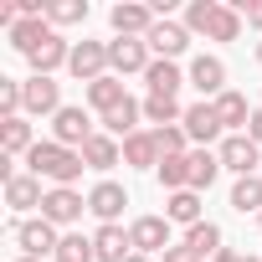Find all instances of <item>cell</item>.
<instances>
[{"mask_svg": "<svg viewBox=\"0 0 262 262\" xmlns=\"http://www.w3.org/2000/svg\"><path fill=\"white\" fill-rule=\"evenodd\" d=\"M190 88H195L206 103H216V98L226 93V62H221V57H211V52L190 57Z\"/></svg>", "mask_w": 262, "mask_h": 262, "instance_id": "11", "label": "cell"}, {"mask_svg": "<svg viewBox=\"0 0 262 262\" xmlns=\"http://www.w3.org/2000/svg\"><path fill=\"white\" fill-rule=\"evenodd\" d=\"M123 206H128V190H123L118 180H98V185L88 190V211H93L103 226H113V221L123 216Z\"/></svg>", "mask_w": 262, "mask_h": 262, "instance_id": "14", "label": "cell"}, {"mask_svg": "<svg viewBox=\"0 0 262 262\" xmlns=\"http://www.w3.org/2000/svg\"><path fill=\"white\" fill-rule=\"evenodd\" d=\"M252 113H257V108H247V93H236V88H226V93L216 98V118H221L226 134H242V123H252Z\"/></svg>", "mask_w": 262, "mask_h": 262, "instance_id": "23", "label": "cell"}, {"mask_svg": "<svg viewBox=\"0 0 262 262\" xmlns=\"http://www.w3.org/2000/svg\"><path fill=\"white\" fill-rule=\"evenodd\" d=\"M252 57H257V62H262V41H257V52H252Z\"/></svg>", "mask_w": 262, "mask_h": 262, "instance_id": "40", "label": "cell"}, {"mask_svg": "<svg viewBox=\"0 0 262 262\" xmlns=\"http://www.w3.org/2000/svg\"><path fill=\"white\" fill-rule=\"evenodd\" d=\"M41 201H47V190H41V180H36L31 170L6 185V206H11V211H31V206H41Z\"/></svg>", "mask_w": 262, "mask_h": 262, "instance_id": "27", "label": "cell"}, {"mask_svg": "<svg viewBox=\"0 0 262 262\" xmlns=\"http://www.w3.org/2000/svg\"><path fill=\"white\" fill-rule=\"evenodd\" d=\"M26 113L57 118V113H62V82H52V77H26Z\"/></svg>", "mask_w": 262, "mask_h": 262, "instance_id": "16", "label": "cell"}, {"mask_svg": "<svg viewBox=\"0 0 262 262\" xmlns=\"http://www.w3.org/2000/svg\"><path fill=\"white\" fill-rule=\"evenodd\" d=\"M139 118H144V103L139 98H123L113 113H103L98 123H103V134H113V139H134L139 134Z\"/></svg>", "mask_w": 262, "mask_h": 262, "instance_id": "17", "label": "cell"}, {"mask_svg": "<svg viewBox=\"0 0 262 262\" xmlns=\"http://www.w3.org/2000/svg\"><path fill=\"white\" fill-rule=\"evenodd\" d=\"M123 165H134V170H160V139H155V128H139L134 139H123Z\"/></svg>", "mask_w": 262, "mask_h": 262, "instance_id": "22", "label": "cell"}, {"mask_svg": "<svg viewBox=\"0 0 262 262\" xmlns=\"http://www.w3.org/2000/svg\"><path fill=\"white\" fill-rule=\"evenodd\" d=\"M160 262H201V257H195V252H190L185 242H175V247H170V252H165Z\"/></svg>", "mask_w": 262, "mask_h": 262, "instance_id": "37", "label": "cell"}, {"mask_svg": "<svg viewBox=\"0 0 262 262\" xmlns=\"http://www.w3.org/2000/svg\"><path fill=\"white\" fill-rule=\"evenodd\" d=\"M257 221H262V216H257Z\"/></svg>", "mask_w": 262, "mask_h": 262, "instance_id": "43", "label": "cell"}, {"mask_svg": "<svg viewBox=\"0 0 262 262\" xmlns=\"http://www.w3.org/2000/svg\"><path fill=\"white\" fill-rule=\"evenodd\" d=\"M82 211H88V195H77L72 185H52L41 201V216L52 226H72V221H82Z\"/></svg>", "mask_w": 262, "mask_h": 262, "instance_id": "12", "label": "cell"}, {"mask_svg": "<svg viewBox=\"0 0 262 262\" xmlns=\"http://www.w3.org/2000/svg\"><path fill=\"white\" fill-rule=\"evenodd\" d=\"M52 31H57V26H52L47 16H31V21H16V26L6 31V41H11V47H16L21 57H31V52H36V47H41V41H47Z\"/></svg>", "mask_w": 262, "mask_h": 262, "instance_id": "21", "label": "cell"}, {"mask_svg": "<svg viewBox=\"0 0 262 262\" xmlns=\"http://www.w3.org/2000/svg\"><path fill=\"white\" fill-rule=\"evenodd\" d=\"M93 134H98V128H93L88 108H77V103H62V113L52 118V139H57V144H67V149H82Z\"/></svg>", "mask_w": 262, "mask_h": 262, "instance_id": "6", "label": "cell"}, {"mask_svg": "<svg viewBox=\"0 0 262 262\" xmlns=\"http://www.w3.org/2000/svg\"><path fill=\"white\" fill-rule=\"evenodd\" d=\"M216 175H221V155L216 149H190V190H211L216 185Z\"/></svg>", "mask_w": 262, "mask_h": 262, "instance_id": "28", "label": "cell"}, {"mask_svg": "<svg viewBox=\"0 0 262 262\" xmlns=\"http://www.w3.org/2000/svg\"><path fill=\"white\" fill-rule=\"evenodd\" d=\"M26 62H31V77H52L57 67H67V62H72V41H67L62 31H52V36H47Z\"/></svg>", "mask_w": 262, "mask_h": 262, "instance_id": "15", "label": "cell"}, {"mask_svg": "<svg viewBox=\"0 0 262 262\" xmlns=\"http://www.w3.org/2000/svg\"><path fill=\"white\" fill-rule=\"evenodd\" d=\"M11 236H16V247H21V257H52L57 262V247H62V236H57V226L47 221V216H31V221H16L11 226Z\"/></svg>", "mask_w": 262, "mask_h": 262, "instance_id": "3", "label": "cell"}, {"mask_svg": "<svg viewBox=\"0 0 262 262\" xmlns=\"http://www.w3.org/2000/svg\"><path fill=\"white\" fill-rule=\"evenodd\" d=\"M93 252H98V262H128V257H134V242H128V231L113 221V226L93 231Z\"/></svg>", "mask_w": 262, "mask_h": 262, "instance_id": "18", "label": "cell"}, {"mask_svg": "<svg viewBox=\"0 0 262 262\" xmlns=\"http://www.w3.org/2000/svg\"><path fill=\"white\" fill-rule=\"evenodd\" d=\"M165 221L170 226H195V221H206L201 216V190H175V195H165Z\"/></svg>", "mask_w": 262, "mask_h": 262, "instance_id": "24", "label": "cell"}, {"mask_svg": "<svg viewBox=\"0 0 262 262\" xmlns=\"http://www.w3.org/2000/svg\"><path fill=\"white\" fill-rule=\"evenodd\" d=\"M144 82H149V98H175L185 82H190V72H180V62H149V72H144Z\"/></svg>", "mask_w": 262, "mask_h": 262, "instance_id": "19", "label": "cell"}, {"mask_svg": "<svg viewBox=\"0 0 262 262\" xmlns=\"http://www.w3.org/2000/svg\"><path fill=\"white\" fill-rule=\"evenodd\" d=\"M128 262H149V257H128Z\"/></svg>", "mask_w": 262, "mask_h": 262, "instance_id": "41", "label": "cell"}, {"mask_svg": "<svg viewBox=\"0 0 262 262\" xmlns=\"http://www.w3.org/2000/svg\"><path fill=\"white\" fill-rule=\"evenodd\" d=\"M231 211H252V216H262V175H242L236 185H231Z\"/></svg>", "mask_w": 262, "mask_h": 262, "instance_id": "31", "label": "cell"}, {"mask_svg": "<svg viewBox=\"0 0 262 262\" xmlns=\"http://www.w3.org/2000/svg\"><path fill=\"white\" fill-rule=\"evenodd\" d=\"M211 262H262V257H247V252H236V247H221Z\"/></svg>", "mask_w": 262, "mask_h": 262, "instance_id": "38", "label": "cell"}, {"mask_svg": "<svg viewBox=\"0 0 262 262\" xmlns=\"http://www.w3.org/2000/svg\"><path fill=\"white\" fill-rule=\"evenodd\" d=\"M247 139L262 149V108H257V113H252V123H247Z\"/></svg>", "mask_w": 262, "mask_h": 262, "instance_id": "39", "label": "cell"}, {"mask_svg": "<svg viewBox=\"0 0 262 262\" xmlns=\"http://www.w3.org/2000/svg\"><path fill=\"white\" fill-rule=\"evenodd\" d=\"M144 118L155 128H170V123H185V108L180 98H144Z\"/></svg>", "mask_w": 262, "mask_h": 262, "instance_id": "32", "label": "cell"}, {"mask_svg": "<svg viewBox=\"0 0 262 262\" xmlns=\"http://www.w3.org/2000/svg\"><path fill=\"white\" fill-rule=\"evenodd\" d=\"M155 21H160V11L155 6H134V0H118V6L108 11V26L118 36H128V41H144L155 31Z\"/></svg>", "mask_w": 262, "mask_h": 262, "instance_id": "5", "label": "cell"}, {"mask_svg": "<svg viewBox=\"0 0 262 262\" xmlns=\"http://www.w3.org/2000/svg\"><path fill=\"white\" fill-rule=\"evenodd\" d=\"M231 6L242 11V21H247V26H257V31H262V0H231Z\"/></svg>", "mask_w": 262, "mask_h": 262, "instance_id": "36", "label": "cell"}, {"mask_svg": "<svg viewBox=\"0 0 262 262\" xmlns=\"http://www.w3.org/2000/svg\"><path fill=\"white\" fill-rule=\"evenodd\" d=\"M118 160H123V144H118L113 134H93V139L82 144V165H88V170H113Z\"/></svg>", "mask_w": 262, "mask_h": 262, "instance_id": "26", "label": "cell"}, {"mask_svg": "<svg viewBox=\"0 0 262 262\" xmlns=\"http://www.w3.org/2000/svg\"><path fill=\"white\" fill-rule=\"evenodd\" d=\"M155 139H160V160H165V155H190V134H185V123L155 128Z\"/></svg>", "mask_w": 262, "mask_h": 262, "instance_id": "35", "label": "cell"}, {"mask_svg": "<svg viewBox=\"0 0 262 262\" xmlns=\"http://www.w3.org/2000/svg\"><path fill=\"white\" fill-rule=\"evenodd\" d=\"M144 41H149V52H155L160 62H175V57L190 52V31H185V21H170V16H160L155 31H149Z\"/></svg>", "mask_w": 262, "mask_h": 262, "instance_id": "7", "label": "cell"}, {"mask_svg": "<svg viewBox=\"0 0 262 262\" xmlns=\"http://www.w3.org/2000/svg\"><path fill=\"white\" fill-rule=\"evenodd\" d=\"M149 62H155L149 41H128V36L108 41V72H113V77H128V72H149Z\"/></svg>", "mask_w": 262, "mask_h": 262, "instance_id": "10", "label": "cell"}, {"mask_svg": "<svg viewBox=\"0 0 262 262\" xmlns=\"http://www.w3.org/2000/svg\"><path fill=\"white\" fill-rule=\"evenodd\" d=\"M216 155H221V170H231L236 180H242V175H257V165H262V149H257L247 134H226V139L216 144Z\"/></svg>", "mask_w": 262, "mask_h": 262, "instance_id": "9", "label": "cell"}, {"mask_svg": "<svg viewBox=\"0 0 262 262\" xmlns=\"http://www.w3.org/2000/svg\"><path fill=\"white\" fill-rule=\"evenodd\" d=\"M31 149H36V134H31L26 113H21V118H0V155L21 160V155H31Z\"/></svg>", "mask_w": 262, "mask_h": 262, "instance_id": "20", "label": "cell"}, {"mask_svg": "<svg viewBox=\"0 0 262 262\" xmlns=\"http://www.w3.org/2000/svg\"><path fill=\"white\" fill-rule=\"evenodd\" d=\"M57 262H98V252H93V236H82V231H67V236H62V247H57Z\"/></svg>", "mask_w": 262, "mask_h": 262, "instance_id": "34", "label": "cell"}, {"mask_svg": "<svg viewBox=\"0 0 262 262\" xmlns=\"http://www.w3.org/2000/svg\"><path fill=\"white\" fill-rule=\"evenodd\" d=\"M185 31L206 41H236L242 36V11L226 0H190L185 6Z\"/></svg>", "mask_w": 262, "mask_h": 262, "instance_id": "1", "label": "cell"}, {"mask_svg": "<svg viewBox=\"0 0 262 262\" xmlns=\"http://www.w3.org/2000/svg\"><path fill=\"white\" fill-rule=\"evenodd\" d=\"M185 247H190V252L206 262V257H216L226 242H221V226H216V221H195V226L185 231Z\"/></svg>", "mask_w": 262, "mask_h": 262, "instance_id": "29", "label": "cell"}, {"mask_svg": "<svg viewBox=\"0 0 262 262\" xmlns=\"http://www.w3.org/2000/svg\"><path fill=\"white\" fill-rule=\"evenodd\" d=\"M47 21L62 31V26H82L88 21V0H47Z\"/></svg>", "mask_w": 262, "mask_h": 262, "instance_id": "33", "label": "cell"}, {"mask_svg": "<svg viewBox=\"0 0 262 262\" xmlns=\"http://www.w3.org/2000/svg\"><path fill=\"white\" fill-rule=\"evenodd\" d=\"M26 165H31V175L36 180H52V185H72L88 165H82V149H67V144H57V139H36V149L26 155Z\"/></svg>", "mask_w": 262, "mask_h": 262, "instance_id": "2", "label": "cell"}, {"mask_svg": "<svg viewBox=\"0 0 262 262\" xmlns=\"http://www.w3.org/2000/svg\"><path fill=\"white\" fill-rule=\"evenodd\" d=\"M67 72L88 88V82H98V77H108V41H72V62H67Z\"/></svg>", "mask_w": 262, "mask_h": 262, "instance_id": "8", "label": "cell"}, {"mask_svg": "<svg viewBox=\"0 0 262 262\" xmlns=\"http://www.w3.org/2000/svg\"><path fill=\"white\" fill-rule=\"evenodd\" d=\"M16 262H36V257H16Z\"/></svg>", "mask_w": 262, "mask_h": 262, "instance_id": "42", "label": "cell"}, {"mask_svg": "<svg viewBox=\"0 0 262 262\" xmlns=\"http://www.w3.org/2000/svg\"><path fill=\"white\" fill-rule=\"evenodd\" d=\"M128 242H134V257H155V262L175 247L165 216H134V221H128Z\"/></svg>", "mask_w": 262, "mask_h": 262, "instance_id": "4", "label": "cell"}, {"mask_svg": "<svg viewBox=\"0 0 262 262\" xmlns=\"http://www.w3.org/2000/svg\"><path fill=\"white\" fill-rule=\"evenodd\" d=\"M82 98H88V108H98V118H103V113H113V108H118V103H123L128 93H123V82H118V77L108 72V77L88 82V88H82Z\"/></svg>", "mask_w": 262, "mask_h": 262, "instance_id": "25", "label": "cell"}, {"mask_svg": "<svg viewBox=\"0 0 262 262\" xmlns=\"http://www.w3.org/2000/svg\"><path fill=\"white\" fill-rule=\"evenodd\" d=\"M185 134H190L201 149L226 139V128H221V118H216V103H206V98H201V103H190V108H185Z\"/></svg>", "mask_w": 262, "mask_h": 262, "instance_id": "13", "label": "cell"}, {"mask_svg": "<svg viewBox=\"0 0 262 262\" xmlns=\"http://www.w3.org/2000/svg\"><path fill=\"white\" fill-rule=\"evenodd\" d=\"M155 175H160V185H165L170 195H175V190H190V155H165Z\"/></svg>", "mask_w": 262, "mask_h": 262, "instance_id": "30", "label": "cell"}]
</instances>
